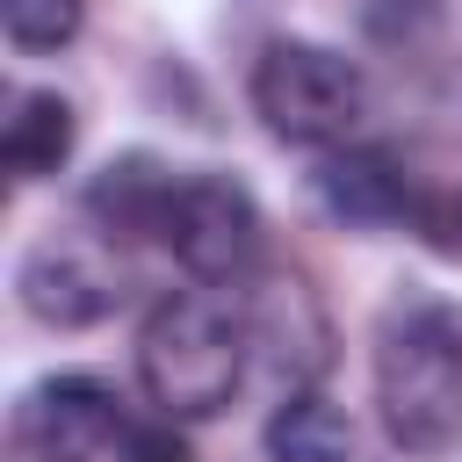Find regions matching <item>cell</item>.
<instances>
[{"label": "cell", "instance_id": "6da1fadb", "mask_svg": "<svg viewBox=\"0 0 462 462\" xmlns=\"http://www.w3.org/2000/svg\"><path fill=\"white\" fill-rule=\"evenodd\" d=\"M375 404L404 455H448L462 440V303L411 296L375 332Z\"/></svg>", "mask_w": 462, "mask_h": 462}, {"label": "cell", "instance_id": "7a4b0ae2", "mask_svg": "<svg viewBox=\"0 0 462 462\" xmlns=\"http://www.w3.org/2000/svg\"><path fill=\"white\" fill-rule=\"evenodd\" d=\"M245 361H253L245 310H231L209 289L166 296L144 318V332H137V383H144V397L166 419H217V411H231V397L245 383Z\"/></svg>", "mask_w": 462, "mask_h": 462}, {"label": "cell", "instance_id": "9c48e42d", "mask_svg": "<svg viewBox=\"0 0 462 462\" xmlns=\"http://www.w3.org/2000/svg\"><path fill=\"white\" fill-rule=\"evenodd\" d=\"M173 188H180V173H166L152 152H123L87 180V217L101 238H159Z\"/></svg>", "mask_w": 462, "mask_h": 462}, {"label": "cell", "instance_id": "3957f363", "mask_svg": "<svg viewBox=\"0 0 462 462\" xmlns=\"http://www.w3.org/2000/svg\"><path fill=\"white\" fill-rule=\"evenodd\" d=\"M253 116L282 137V144H310V152H339L361 116H368V72L310 36H274L253 58Z\"/></svg>", "mask_w": 462, "mask_h": 462}, {"label": "cell", "instance_id": "4fadbf2b", "mask_svg": "<svg viewBox=\"0 0 462 462\" xmlns=\"http://www.w3.org/2000/svg\"><path fill=\"white\" fill-rule=\"evenodd\" d=\"M123 462H195V448H188V433H180V419H130L123 426Z\"/></svg>", "mask_w": 462, "mask_h": 462}, {"label": "cell", "instance_id": "30bf717a", "mask_svg": "<svg viewBox=\"0 0 462 462\" xmlns=\"http://www.w3.org/2000/svg\"><path fill=\"white\" fill-rule=\"evenodd\" d=\"M79 144V116L58 87H22L7 101V123H0V159L14 180H51Z\"/></svg>", "mask_w": 462, "mask_h": 462}, {"label": "cell", "instance_id": "7c38bea8", "mask_svg": "<svg viewBox=\"0 0 462 462\" xmlns=\"http://www.w3.org/2000/svg\"><path fill=\"white\" fill-rule=\"evenodd\" d=\"M0 22L14 51H65L87 22V0H0Z\"/></svg>", "mask_w": 462, "mask_h": 462}, {"label": "cell", "instance_id": "277c9868", "mask_svg": "<svg viewBox=\"0 0 462 462\" xmlns=\"http://www.w3.org/2000/svg\"><path fill=\"white\" fill-rule=\"evenodd\" d=\"M159 245L202 282V289H231L260 267V202L245 195V180L231 173H180L173 202H166V224H159Z\"/></svg>", "mask_w": 462, "mask_h": 462}, {"label": "cell", "instance_id": "8fae6325", "mask_svg": "<svg viewBox=\"0 0 462 462\" xmlns=\"http://www.w3.org/2000/svg\"><path fill=\"white\" fill-rule=\"evenodd\" d=\"M260 448H267V462H354V419L318 390H289L267 411Z\"/></svg>", "mask_w": 462, "mask_h": 462}, {"label": "cell", "instance_id": "5b68a950", "mask_svg": "<svg viewBox=\"0 0 462 462\" xmlns=\"http://www.w3.org/2000/svg\"><path fill=\"white\" fill-rule=\"evenodd\" d=\"M123 289H130V274H123V260H116V238H101V231H51V238H36V245L22 253V267H14L22 310H29L36 325H51V332H87V325H101V318L123 303Z\"/></svg>", "mask_w": 462, "mask_h": 462}, {"label": "cell", "instance_id": "ba28073f", "mask_svg": "<svg viewBox=\"0 0 462 462\" xmlns=\"http://www.w3.org/2000/svg\"><path fill=\"white\" fill-rule=\"evenodd\" d=\"M245 332H253L267 375L289 383V390H310L332 361V318H325V303L303 274H267L245 303Z\"/></svg>", "mask_w": 462, "mask_h": 462}, {"label": "cell", "instance_id": "5bb4252c", "mask_svg": "<svg viewBox=\"0 0 462 462\" xmlns=\"http://www.w3.org/2000/svg\"><path fill=\"white\" fill-rule=\"evenodd\" d=\"M419 231H426V245H440V253H462V195H440V202H426V209H419Z\"/></svg>", "mask_w": 462, "mask_h": 462}, {"label": "cell", "instance_id": "8992f818", "mask_svg": "<svg viewBox=\"0 0 462 462\" xmlns=\"http://www.w3.org/2000/svg\"><path fill=\"white\" fill-rule=\"evenodd\" d=\"M7 440H14V462H94L108 440H123V404L101 375L58 368L14 397Z\"/></svg>", "mask_w": 462, "mask_h": 462}, {"label": "cell", "instance_id": "52a82bcc", "mask_svg": "<svg viewBox=\"0 0 462 462\" xmlns=\"http://www.w3.org/2000/svg\"><path fill=\"white\" fill-rule=\"evenodd\" d=\"M310 202H318L332 224L361 231V238L397 231V224H419V209H426V195L411 188V173H404L390 152H375V144H339V152H325L318 173H310Z\"/></svg>", "mask_w": 462, "mask_h": 462}]
</instances>
